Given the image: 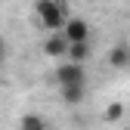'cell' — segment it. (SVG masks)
<instances>
[{"mask_svg":"<svg viewBox=\"0 0 130 130\" xmlns=\"http://www.w3.org/2000/svg\"><path fill=\"white\" fill-rule=\"evenodd\" d=\"M34 12H37V22L50 31V34H62L65 22L71 19L68 15V6L62 0H37L34 3Z\"/></svg>","mask_w":130,"mask_h":130,"instance_id":"6da1fadb","label":"cell"},{"mask_svg":"<svg viewBox=\"0 0 130 130\" xmlns=\"http://www.w3.org/2000/svg\"><path fill=\"white\" fill-rule=\"evenodd\" d=\"M56 84H59V90H62V87H87V71H84V65L65 59L59 68H56Z\"/></svg>","mask_w":130,"mask_h":130,"instance_id":"7a4b0ae2","label":"cell"},{"mask_svg":"<svg viewBox=\"0 0 130 130\" xmlns=\"http://www.w3.org/2000/svg\"><path fill=\"white\" fill-rule=\"evenodd\" d=\"M62 37L68 40V46H74V43H90V37H93V31H90V25L84 22V19H71L65 22V28H62Z\"/></svg>","mask_w":130,"mask_h":130,"instance_id":"3957f363","label":"cell"},{"mask_svg":"<svg viewBox=\"0 0 130 130\" xmlns=\"http://www.w3.org/2000/svg\"><path fill=\"white\" fill-rule=\"evenodd\" d=\"M43 56L65 62V59H68V40H65L62 34H50V37L43 40Z\"/></svg>","mask_w":130,"mask_h":130,"instance_id":"277c9868","label":"cell"},{"mask_svg":"<svg viewBox=\"0 0 130 130\" xmlns=\"http://www.w3.org/2000/svg\"><path fill=\"white\" fill-rule=\"evenodd\" d=\"M59 96H62L65 105H80V102H84V96H87V87H62Z\"/></svg>","mask_w":130,"mask_h":130,"instance_id":"5b68a950","label":"cell"},{"mask_svg":"<svg viewBox=\"0 0 130 130\" xmlns=\"http://www.w3.org/2000/svg\"><path fill=\"white\" fill-rule=\"evenodd\" d=\"M108 62H111V65H115V68H124V65L130 62V50H127V46H124V43H118V46H115V50H111V53H108Z\"/></svg>","mask_w":130,"mask_h":130,"instance_id":"8992f818","label":"cell"},{"mask_svg":"<svg viewBox=\"0 0 130 130\" xmlns=\"http://www.w3.org/2000/svg\"><path fill=\"white\" fill-rule=\"evenodd\" d=\"M87 56H90V43H74V46H68V62L84 65V62H87Z\"/></svg>","mask_w":130,"mask_h":130,"instance_id":"52a82bcc","label":"cell"},{"mask_svg":"<svg viewBox=\"0 0 130 130\" xmlns=\"http://www.w3.org/2000/svg\"><path fill=\"white\" fill-rule=\"evenodd\" d=\"M19 130H50V127H46V121L40 115H25L22 124H19Z\"/></svg>","mask_w":130,"mask_h":130,"instance_id":"ba28073f","label":"cell"},{"mask_svg":"<svg viewBox=\"0 0 130 130\" xmlns=\"http://www.w3.org/2000/svg\"><path fill=\"white\" fill-rule=\"evenodd\" d=\"M108 124L111 121H121L124 118V102H111V105H105V115H102Z\"/></svg>","mask_w":130,"mask_h":130,"instance_id":"9c48e42d","label":"cell"},{"mask_svg":"<svg viewBox=\"0 0 130 130\" xmlns=\"http://www.w3.org/2000/svg\"><path fill=\"white\" fill-rule=\"evenodd\" d=\"M3 62H6V40L0 37V65H3Z\"/></svg>","mask_w":130,"mask_h":130,"instance_id":"30bf717a","label":"cell"}]
</instances>
